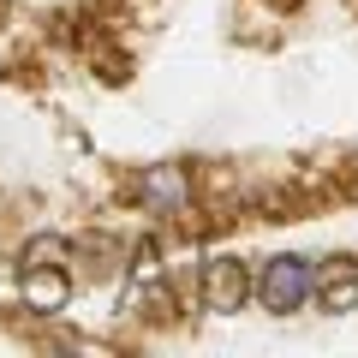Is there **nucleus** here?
Returning a JSON list of instances; mask_svg holds the SVG:
<instances>
[{"label":"nucleus","mask_w":358,"mask_h":358,"mask_svg":"<svg viewBox=\"0 0 358 358\" xmlns=\"http://www.w3.org/2000/svg\"><path fill=\"white\" fill-rule=\"evenodd\" d=\"M268 6H281V13H293V6H299V0H268Z\"/></svg>","instance_id":"423d86ee"},{"label":"nucleus","mask_w":358,"mask_h":358,"mask_svg":"<svg viewBox=\"0 0 358 358\" xmlns=\"http://www.w3.org/2000/svg\"><path fill=\"white\" fill-rule=\"evenodd\" d=\"M251 293L263 299L268 317H293V310L310 299V257H299V251H275V257L263 263V275L251 281Z\"/></svg>","instance_id":"f257e3e1"},{"label":"nucleus","mask_w":358,"mask_h":358,"mask_svg":"<svg viewBox=\"0 0 358 358\" xmlns=\"http://www.w3.org/2000/svg\"><path fill=\"white\" fill-rule=\"evenodd\" d=\"M245 299H251V268L239 263V257H209L203 263V305L215 310V317H233V310H245Z\"/></svg>","instance_id":"20e7f679"},{"label":"nucleus","mask_w":358,"mask_h":358,"mask_svg":"<svg viewBox=\"0 0 358 358\" xmlns=\"http://www.w3.org/2000/svg\"><path fill=\"white\" fill-rule=\"evenodd\" d=\"M24 305L30 310H42V317H54V310H66L72 305V275L66 268H54V263H24Z\"/></svg>","instance_id":"39448f33"},{"label":"nucleus","mask_w":358,"mask_h":358,"mask_svg":"<svg viewBox=\"0 0 358 358\" xmlns=\"http://www.w3.org/2000/svg\"><path fill=\"white\" fill-rule=\"evenodd\" d=\"M310 299H317L329 317L358 310V257L352 251H329L310 263Z\"/></svg>","instance_id":"f03ea898"},{"label":"nucleus","mask_w":358,"mask_h":358,"mask_svg":"<svg viewBox=\"0 0 358 358\" xmlns=\"http://www.w3.org/2000/svg\"><path fill=\"white\" fill-rule=\"evenodd\" d=\"M138 203L150 209V215H185L192 209V179H185V167L179 162H155L138 173Z\"/></svg>","instance_id":"7ed1b4c3"}]
</instances>
